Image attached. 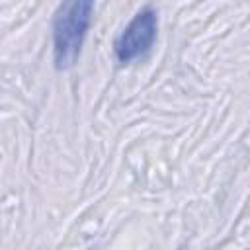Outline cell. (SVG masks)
I'll list each match as a JSON object with an SVG mask.
<instances>
[{"label":"cell","instance_id":"1","mask_svg":"<svg viewBox=\"0 0 250 250\" xmlns=\"http://www.w3.org/2000/svg\"><path fill=\"white\" fill-rule=\"evenodd\" d=\"M94 4L90 0H76L62 4L53 21V59L59 70L70 68L84 43Z\"/></svg>","mask_w":250,"mask_h":250},{"label":"cell","instance_id":"2","mask_svg":"<svg viewBox=\"0 0 250 250\" xmlns=\"http://www.w3.org/2000/svg\"><path fill=\"white\" fill-rule=\"evenodd\" d=\"M156 27H158L156 12L152 8L141 10L115 41L117 59L121 62H129L139 55H143L145 51H148V47L154 43Z\"/></svg>","mask_w":250,"mask_h":250}]
</instances>
